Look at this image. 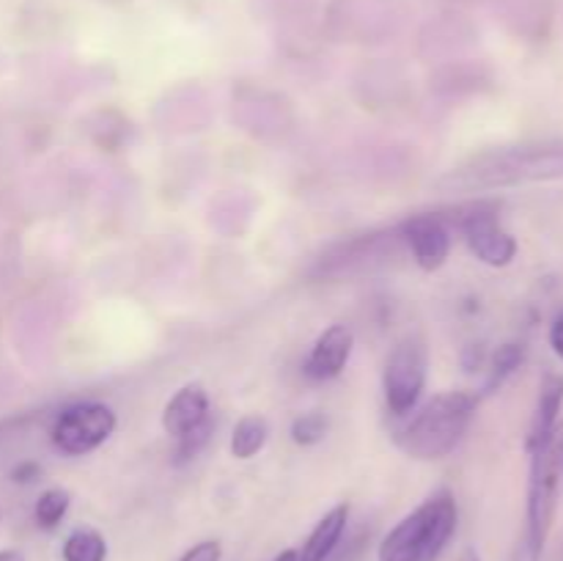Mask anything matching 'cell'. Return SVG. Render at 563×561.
I'll use <instances>...</instances> for the list:
<instances>
[{"instance_id":"cell-1","label":"cell","mask_w":563,"mask_h":561,"mask_svg":"<svg viewBox=\"0 0 563 561\" xmlns=\"http://www.w3.org/2000/svg\"><path fill=\"white\" fill-rule=\"evenodd\" d=\"M460 522L451 493H434L416 512L396 522L377 548V561H438Z\"/></svg>"},{"instance_id":"cell-2","label":"cell","mask_w":563,"mask_h":561,"mask_svg":"<svg viewBox=\"0 0 563 561\" xmlns=\"http://www.w3.org/2000/svg\"><path fill=\"white\" fill-rule=\"evenodd\" d=\"M478 399L465 391L438 394L394 432L396 446L416 460H440L465 435Z\"/></svg>"},{"instance_id":"cell-3","label":"cell","mask_w":563,"mask_h":561,"mask_svg":"<svg viewBox=\"0 0 563 561\" xmlns=\"http://www.w3.org/2000/svg\"><path fill=\"white\" fill-rule=\"evenodd\" d=\"M559 432L548 443L531 449V482H528V526L526 548L528 561H537L548 542L555 515V493H559Z\"/></svg>"},{"instance_id":"cell-4","label":"cell","mask_w":563,"mask_h":561,"mask_svg":"<svg viewBox=\"0 0 563 561\" xmlns=\"http://www.w3.org/2000/svg\"><path fill=\"white\" fill-rule=\"evenodd\" d=\"M427 369L429 352L418 336H405L401 341H396L383 374L385 402L394 416H407L410 410H416L423 388H427Z\"/></svg>"},{"instance_id":"cell-5","label":"cell","mask_w":563,"mask_h":561,"mask_svg":"<svg viewBox=\"0 0 563 561\" xmlns=\"http://www.w3.org/2000/svg\"><path fill=\"white\" fill-rule=\"evenodd\" d=\"M115 432V413L102 402H77L60 410L49 440L66 457H82L99 449Z\"/></svg>"},{"instance_id":"cell-6","label":"cell","mask_w":563,"mask_h":561,"mask_svg":"<svg viewBox=\"0 0 563 561\" xmlns=\"http://www.w3.org/2000/svg\"><path fill=\"white\" fill-rule=\"evenodd\" d=\"M462 234H465L473 256L482 258L489 267H506L517 256V240L498 223V215L489 209H476V212L465 215Z\"/></svg>"},{"instance_id":"cell-7","label":"cell","mask_w":563,"mask_h":561,"mask_svg":"<svg viewBox=\"0 0 563 561\" xmlns=\"http://www.w3.org/2000/svg\"><path fill=\"white\" fill-rule=\"evenodd\" d=\"M163 429L174 440L187 438L192 432L212 429V416H209V396L203 385L190 383L176 391L163 410Z\"/></svg>"},{"instance_id":"cell-8","label":"cell","mask_w":563,"mask_h":561,"mask_svg":"<svg viewBox=\"0 0 563 561\" xmlns=\"http://www.w3.org/2000/svg\"><path fill=\"white\" fill-rule=\"evenodd\" d=\"M405 240L410 245L412 258L421 270L434 273L445 264L451 253V234L449 226L438 215H418V218L405 223Z\"/></svg>"},{"instance_id":"cell-9","label":"cell","mask_w":563,"mask_h":561,"mask_svg":"<svg viewBox=\"0 0 563 561\" xmlns=\"http://www.w3.org/2000/svg\"><path fill=\"white\" fill-rule=\"evenodd\" d=\"M352 330L346 324H330L313 344L306 361V374L311 380H333L344 372L352 355Z\"/></svg>"},{"instance_id":"cell-10","label":"cell","mask_w":563,"mask_h":561,"mask_svg":"<svg viewBox=\"0 0 563 561\" xmlns=\"http://www.w3.org/2000/svg\"><path fill=\"white\" fill-rule=\"evenodd\" d=\"M346 522H350V506L339 504L317 522L311 534H308L302 550H297V561H328L330 553L339 548V542L346 534Z\"/></svg>"},{"instance_id":"cell-11","label":"cell","mask_w":563,"mask_h":561,"mask_svg":"<svg viewBox=\"0 0 563 561\" xmlns=\"http://www.w3.org/2000/svg\"><path fill=\"white\" fill-rule=\"evenodd\" d=\"M563 405V377L561 374H548L542 383V394H539L537 416H533L531 435H528V451L537 446L548 443L555 435V421Z\"/></svg>"},{"instance_id":"cell-12","label":"cell","mask_w":563,"mask_h":561,"mask_svg":"<svg viewBox=\"0 0 563 561\" xmlns=\"http://www.w3.org/2000/svg\"><path fill=\"white\" fill-rule=\"evenodd\" d=\"M267 438H269L267 418L251 413V416L240 418L234 432H231V454H234L236 460H251V457H256L258 451L264 449Z\"/></svg>"},{"instance_id":"cell-13","label":"cell","mask_w":563,"mask_h":561,"mask_svg":"<svg viewBox=\"0 0 563 561\" xmlns=\"http://www.w3.org/2000/svg\"><path fill=\"white\" fill-rule=\"evenodd\" d=\"M64 561H104L108 559V542L97 528H75L60 548Z\"/></svg>"},{"instance_id":"cell-14","label":"cell","mask_w":563,"mask_h":561,"mask_svg":"<svg viewBox=\"0 0 563 561\" xmlns=\"http://www.w3.org/2000/svg\"><path fill=\"white\" fill-rule=\"evenodd\" d=\"M69 493L60 487H53V490H44L42 495H38L36 506H33V520H36L38 528H44V531H53V528L60 526V520L66 517V512H69Z\"/></svg>"},{"instance_id":"cell-15","label":"cell","mask_w":563,"mask_h":561,"mask_svg":"<svg viewBox=\"0 0 563 561\" xmlns=\"http://www.w3.org/2000/svg\"><path fill=\"white\" fill-rule=\"evenodd\" d=\"M324 429H328V421L322 413H306L291 424V438L300 446H313L324 438Z\"/></svg>"},{"instance_id":"cell-16","label":"cell","mask_w":563,"mask_h":561,"mask_svg":"<svg viewBox=\"0 0 563 561\" xmlns=\"http://www.w3.org/2000/svg\"><path fill=\"white\" fill-rule=\"evenodd\" d=\"M522 361V350L517 344H506L500 346V352L495 355L493 361V374H489V383H487V391L498 388L500 383H504L506 377H509L511 372H515L517 366H520Z\"/></svg>"},{"instance_id":"cell-17","label":"cell","mask_w":563,"mask_h":561,"mask_svg":"<svg viewBox=\"0 0 563 561\" xmlns=\"http://www.w3.org/2000/svg\"><path fill=\"white\" fill-rule=\"evenodd\" d=\"M223 559V544L218 539H203V542L192 544L179 561H220Z\"/></svg>"},{"instance_id":"cell-18","label":"cell","mask_w":563,"mask_h":561,"mask_svg":"<svg viewBox=\"0 0 563 561\" xmlns=\"http://www.w3.org/2000/svg\"><path fill=\"white\" fill-rule=\"evenodd\" d=\"M366 539H368L366 531H357V537H352L346 544L339 542V548L330 553L328 561H361L363 548H366Z\"/></svg>"},{"instance_id":"cell-19","label":"cell","mask_w":563,"mask_h":561,"mask_svg":"<svg viewBox=\"0 0 563 561\" xmlns=\"http://www.w3.org/2000/svg\"><path fill=\"white\" fill-rule=\"evenodd\" d=\"M550 344H553L555 355L563 358V317L555 319L553 330H550Z\"/></svg>"},{"instance_id":"cell-20","label":"cell","mask_w":563,"mask_h":561,"mask_svg":"<svg viewBox=\"0 0 563 561\" xmlns=\"http://www.w3.org/2000/svg\"><path fill=\"white\" fill-rule=\"evenodd\" d=\"M0 561H25L20 550H0Z\"/></svg>"},{"instance_id":"cell-21","label":"cell","mask_w":563,"mask_h":561,"mask_svg":"<svg viewBox=\"0 0 563 561\" xmlns=\"http://www.w3.org/2000/svg\"><path fill=\"white\" fill-rule=\"evenodd\" d=\"M273 561H297V550H284V553L275 556Z\"/></svg>"},{"instance_id":"cell-22","label":"cell","mask_w":563,"mask_h":561,"mask_svg":"<svg viewBox=\"0 0 563 561\" xmlns=\"http://www.w3.org/2000/svg\"><path fill=\"white\" fill-rule=\"evenodd\" d=\"M462 561H478V556H476V553H473V550H467V553H465V556H462Z\"/></svg>"}]
</instances>
